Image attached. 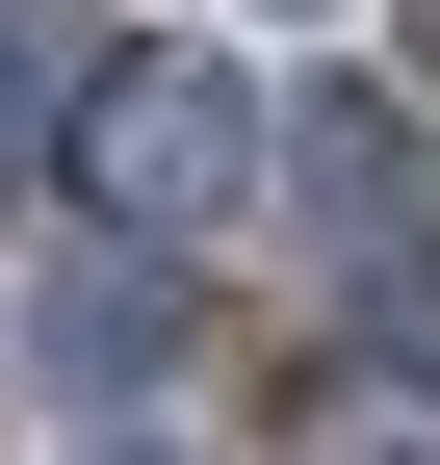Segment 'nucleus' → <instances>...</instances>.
I'll list each match as a JSON object with an SVG mask.
<instances>
[{
  "instance_id": "nucleus-2",
  "label": "nucleus",
  "mask_w": 440,
  "mask_h": 465,
  "mask_svg": "<svg viewBox=\"0 0 440 465\" xmlns=\"http://www.w3.org/2000/svg\"><path fill=\"white\" fill-rule=\"evenodd\" d=\"M0 362H26L78 440H155V414H182V362H207V311H182V259H155V232H78V259L26 284V336H0Z\"/></svg>"
},
{
  "instance_id": "nucleus-3",
  "label": "nucleus",
  "mask_w": 440,
  "mask_h": 465,
  "mask_svg": "<svg viewBox=\"0 0 440 465\" xmlns=\"http://www.w3.org/2000/svg\"><path fill=\"white\" fill-rule=\"evenodd\" d=\"M285 207H311V232H337V259H363V284H389V259H415V232H440V182H415V130H389V104H311V130H285Z\"/></svg>"
},
{
  "instance_id": "nucleus-6",
  "label": "nucleus",
  "mask_w": 440,
  "mask_h": 465,
  "mask_svg": "<svg viewBox=\"0 0 440 465\" xmlns=\"http://www.w3.org/2000/svg\"><path fill=\"white\" fill-rule=\"evenodd\" d=\"M130 465H155V440H130Z\"/></svg>"
},
{
  "instance_id": "nucleus-1",
  "label": "nucleus",
  "mask_w": 440,
  "mask_h": 465,
  "mask_svg": "<svg viewBox=\"0 0 440 465\" xmlns=\"http://www.w3.org/2000/svg\"><path fill=\"white\" fill-rule=\"evenodd\" d=\"M52 182H78V232H155V259H207V232L285 182V104H259L207 26H155V52H104V78H78Z\"/></svg>"
},
{
  "instance_id": "nucleus-4",
  "label": "nucleus",
  "mask_w": 440,
  "mask_h": 465,
  "mask_svg": "<svg viewBox=\"0 0 440 465\" xmlns=\"http://www.w3.org/2000/svg\"><path fill=\"white\" fill-rule=\"evenodd\" d=\"M26 130H78V78H26V26H0V182H26Z\"/></svg>"
},
{
  "instance_id": "nucleus-5",
  "label": "nucleus",
  "mask_w": 440,
  "mask_h": 465,
  "mask_svg": "<svg viewBox=\"0 0 440 465\" xmlns=\"http://www.w3.org/2000/svg\"><path fill=\"white\" fill-rule=\"evenodd\" d=\"M207 26H337V0H207Z\"/></svg>"
}]
</instances>
